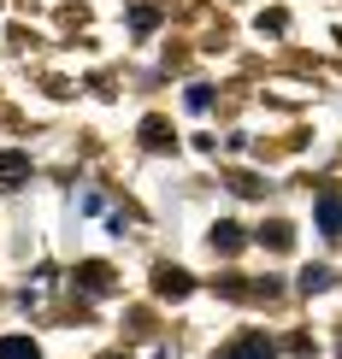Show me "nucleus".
<instances>
[{
	"label": "nucleus",
	"instance_id": "nucleus-6",
	"mask_svg": "<svg viewBox=\"0 0 342 359\" xmlns=\"http://www.w3.org/2000/svg\"><path fill=\"white\" fill-rule=\"evenodd\" d=\"M213 248H218V253H236V248H242V224H218V230H213Z\"/></svg>",
	"mask_w": 342,
	"mask_h": 359
},
{
	"label": "nucleus",
	"instance_id": "nucleus-5",
	"mask_svg": "<svg viewBox=\"0 0 342 359\" xmlns=\"http://www.w3.org/2000/svg\"><path fill=\"white\" fill-rule=\"evenodd\" d=\"M154 289H159V294H171V301H177V294H189V277H183V271H171V265H166V271L154 277Z\"/></svg>",
	"mask_w": 342,
	"mask_h": 359
},
{
	"label": "nucleus",
	"instance_id": "nucleus-8",
	"mask_svg": "<svg viewBox=\"0 0 342 359\" xmlns=\"http://www.w3.org/2000/svg\"><path fill=\"white\" fill-rule=\"evenodd\" d=\"M260 242H272V248H289V224H265V230H260Z\"/></svg>",
	"mask_w": 342,
	"mask_h": 359
},
{
	"label": "nucleus",
	"instance_id": "nucleus-1",
	"mask_svg": "<svg viewBox=\"0 0 342 359\" xmlns=\"http://www.w3.org/2000/svg\"><path fill=\"white\" fill-rule=\"evenodd\" d=\"M225 359H277V348L265 336H242V341H230V348H225Z\"/></svg>",
	"mask_w": 342,
	"mask_h": 359
},
{
	"label": "nucleus",
	"instance_id": "nucleus-4",
	"mask_svg": "<svg viewBox=\"0 0 342 359\" xmlns=\"http://www.w3.org/2000/svg\"><path fill=\"white\" fill-rule=\"evenodd\" d=\"M0 359H41V348L29 336H6V341H0Z\"/></svg>",
	"mask_w": 342,
	"mask_h": 359
},
{
	"label": "nucleus",
	"instance_id": "nucleus-9",
	"mask_svg": "<svg viewBox=\"0 0 342 359\" xmlns=\"http://www.w3.org/2000/svg\"><path fill=\"white\" fill-rule=\"evenodd\" d=\"M77 277H83V289H107V265H83Z\"/></svg>",
	"mask_w": 342,
	"mask_h": 359
},
{
	"label": "nucleus",
	"instance_id": "nucleus-10",
	"mask_svg": "<svg viewBox=\"0 0 342 359\" xmlns=\"http://www.w3.org/2000/svg\"><path fill=\"white\" fill-rule=\"evenodd\" d=\"M142 142H147V147H166V124H159V118H147V124H142Z\"/></svg>",
	"mask_w": 342,
	"mask_h": 359
},
{
	"label": "nucleus",
	"instance_id": "nucleus-3",
	"mask_svg": "<svg viewBox=\"0 0 342 359\" xmlns=\"http://www.w3.org/2000/svg\"><path fill=\"white\" fill-rule=\"evenodd\" d=\"M319 224H324V236H342V201H336V194L319 201Z\"/></svg>",
	"mask_w": 342,
	"mask_h": 359
},
{
	"label": "nucleus",
	"instance_id": "nucleus-2",
	"mask_svg": "<svg viewBox=\"0 0 342 359\" xmlns=\"http://www.w3.org/2000/svg\"><path fill=\"white\" fill-rule=\"evenodd\" d=\"M24 177H29L24 154H0V189H24Z\"/></svg>",
	"mask_w": 342,
	"mask_h": 359
},
{
	"label": "nucleus",
	"instance_id": "nucleus-11",
	"mask_svg": "<svg viewBox=\"0 0 342 359\" xmlns=\"http://www.w3.org/2000/svg\"><path fill=\"white\" fill-rule=\"evenodd\" d=\"M107 359H124V353H107Z\"/></svg>",
	"mask_w": 342,
	"mask_h": 359
},
{
	"label": "nucleus",
	"instance_id": "nucleus-7",
	"mask_svg": "<svg viewBox=\"0 0 342 359\" xmlns=\"http://www.w3.org/2000/svg\"><path fill=\"white\" fill-rule=\"evenodd\" d=\"M324 283H331V271H324V265H307V271H301V289H307V294H319Z\"/></svg>",
	"mask_w": 342,
	"mask_h": 359
}]
</instances>
